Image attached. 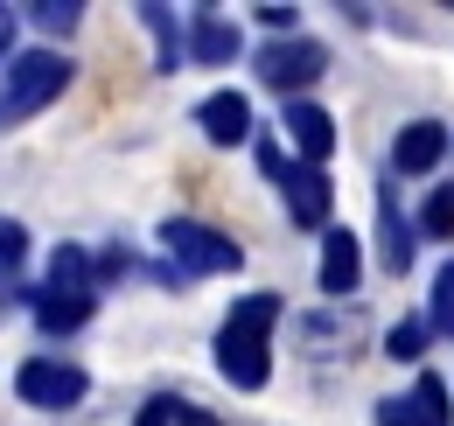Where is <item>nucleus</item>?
Returning a JSON list of instances; mask_svg holds the SVG:
<instances>
[{
  "instance_id": "obj_1",
  "label": "nucleus",
  "mask_w": 454,
  "mask_h": 426,
  "mask_svg": "<svg viewBox=\"0 0 454 426\" xmlns=\"http://www.w3.org/2000/svg\"><path fill=\"white\" fill-rule=\"evenodd\" d=\"M280 308H286L280 294H245L217 328V371L238 391H259L273 377V321H280Z\"/></svg>"
},
{
  "instance_id": "obj_2",
  "label": "nucleus",
  "mask_w": 454,
  "mask_h": 426,
  "mask_svg": "<svg viewBox=\"0 0 454 426\" xmlns=\"http://www.w3.org/2000/svg\"><path fill=\"white\" fill-rule=\"evenodd\" d=\"M70 56L57 50H21L7 56V70H0V126H21V119H35V112L63 99V84H70Z\"/></svg>"
},
{
  "instance_id": "obj_3",
  "label": "nucleus",
  "mask_w": 454,
  "mask_h": 426,
  "mask_svg": "<svg viewBox=\"0 0 454 426\" xmlns=\"http://www.w3.org/2000/svg\"><path fill=\"white\" fill-rule=\"evenodd\" d=\"M161 252L175 259V272H238L245 266V252L231 245L224 231H210L196 217H168L161 224Z\"/></svg>"
},
{
  "instance_id": "obj_4",
  "label": "nucleus",
  "mask_w": 454,
  "mask_h": 426,
  "mask_svg": "<svg viewBox=\"0 0 454 426\" xmlns=\"http://www.w3.org/2000/svg\"><path fill=\"white\" fill-rule=\"evenodd\" d=\"M84 391H91V377L63 357H28L14 371V398L35 406V413H70V406H84Z\"/></svg>"
},
{
  "instance_id": "obj_5",
  "label": "nucleus",
  "mask_w": 454,
  "mask_h": 426,
  "mask_svg": "<svg viewBox=\"0 0 454 426\" xmlns=\"http://www.w3.org/2000/svg\"><path fill=\"white\" fill-rule=\"evenodd\" d=\"M322 70H329V50L308 36H280L259 50V84H273V91H308Z\"/></svg>"
},
{
  "instance_id": "obj_6",
  "label": "nucleus",
  "mask_w": 454,
  "mask_h": 426,
  "mask_svg": "<svg viewBox=\"0 0 454 426\" xmlns=\"http://www.w3.org/2000/svg\"><path fill=\"white\" fill-rule=\"evenodd\" d=\"M280 196H286V217H294L301 231H329L336 189H329V175H322V168H308V161H286V175H280Z\"/></svg>"
},
{
  "instance_id": "obj_7",
  "label": "nucleus",
  "mask_w": 454,
  "mask_h": 426,
  "mask_svg": "<svg viewBox=\"0 0 454 426\" xmlns=\"http://www.w3.org/2000/svg\"><path fill=\"white\" fill-rule=\"evenodd\" d=\"M448 126L441 119H412V126H398L392 140V175H434L441 161H448Z\"/></svg>"
},
{
  "instance_id": "obj_8",
  "label": "nucleus",
  "mask_w": 454,
  "mask_h": 426,
  "mask_svg": "<svg viewBox=\"0 0 454 426\" xmlns=\"http://www.w3.org/2000/svg\"><path fill=\"white\" fill-rule=\"evenodd\" d=\"M280 126H286V140L301 147L308 168H322V161L336 154V119L315 106V99H286V119H280Z\"/></svg>"
},
{
  "instance_id": "obj_9",
  "label": "nucleus",
  "mask_w": 454,
  "mask_h": 426,
  "mask_svg": "<svg viewBox=\"0 0 454 426\" xmlns=\"http://www.w3.org/2000/svg\"><path fill=\"white\" fill-rule=\"evenodd\" d=\"M196 126H203L210 147H238V140L252 133V99H245V91H210V99L196 106Z\"/></svg>"
},
{
  "instance_id": "obj_10",
  "label": "nucleus",
  "mask_w": 454,
  "mask_h": 426,
  "mask_svg": "<svg viewBox=\"0 0 454 426\" xmlns=\"http://www.w3.org/2000/svg\"><path fill=\"white\" fill-rule=\"evenodd\" d=\"M356 280H364V245H356V231H329L322 238V294H356Z\"/></svg>"
},
{
  "instance_id": "obj_11",
  "label": "nucleus",
  "mask_w": 454,
  "mask_h": 426,
  "mask_svg": "<svg viewBox=\"0 0 454 426\" xmlns=\"http://www.w3.org/2000/svg\"><path fill=\"white\" fill-rule=\"evenodd\" d=\"M378 238H385V245H378V252H385V272H405V266H412L419 238H412V224L398 217V196H392V182L378 189Z\"/></svg>"
},
{
  "instance_id": "obj_12",
  "label": "nucleus",
  "mask_w": 454,
  "mask_h": 426,
  "mask_svg": "<svg viewBox=\"0 0 454 426\" xmlns=\"http://www.w3.org/2000/svg\"><path fill=\"white\" fill-rule=\"evenodd\" d=\"M189 56H196V63H231V56H238V28H231L217 7H196V28H189Z\"/></svg>"
},
{
  "instance_id": "obj_13",
  "label": "nucleus",
  "mask_w": 454,
  "mask_h": 426,
  "mask_svg": "<svg viewBox=\"0 0 454 426\" xmlns=\"http://www.w3.org/2000/svg\"><path fill=\"white\" fill-rule=\"evenodd\" d=\"M91 301H98V294H35V321H43V335H70V328H84V321H91Z\"/></svg>"
},
{
  "instance_id": "obj_14",
  "label": "nucleus",
  "mask_w": 454,
  "mask_h": 426,
  "mask_svg": "<svg viewBox=\"0 0 454 426\" xmlns=\"http://www.w3.org/2000/svg\"><path fill=\"white\" fill-rule=\"evenodd\" d=\"M405 413H412V426H454V406H448V377L419 371V384L405 391Z\"/></svg>"
},
{
  "instance_id": "obj_15",
  "label": "nucleus",
  "mask_w": 454,
  "mask_h": 426,
  "mask_svg": "<svg viewBox=\"0 0 454 426\" xmlns=\"http://www.w3.org/2000/svg\"><path fill=\"white\" fill-rule=\"evenodd\" d=\"M43 294H91V252L63 245L57 259H50V287H43Z\"/></svg>"
},
{
  "instance_id": "obj_16",
  "label": "nucleus",
  "mask_w": 454,
  "mask_h": 426,
  "mask_svg": "<svg viewBox=\"0 0 454 426\" xmlns=\"http://www.w3.org/2000/svg\"><path fill=\"white\" fill-rule=\"evenodd\" d=\"M427 328L454 343V259H448L441 272H434V308H427Z\"/></svg>"
},
{
  "instance_id": "obj_17",
  "label": "nucleus",
  "mask_w": 454,
  "mask_h": 426,
  "mask_svg": "<svg viewBox=\"0 0 454 426\" xmlns=\"http://www.w3.org/2000/svg\"><path fill=\"white\" fill-rule=\"evenodd\" d=\"M21 14H28V21L43 28V36H70L84 7H77V0H35V7H21Z\"/></svg>"
},
{
  "instance_id": "obj_18",
  "label": "nucleus",
  "mask_w": 454,
  "mask_h": 426,
  "mask_svg": "<svg viewBox=\"0 0 454 426\" xmlns=\"http://www.w3.org/2000/svg\"><path fill=\"white\" fill-rule=\"evenodd\" d=\"M140 21H147V36L161 43V70H175V56L189 50V43L175 36V14H168V7H140Z\"/></svg>"
},
{
  "instance_id": "obj_19",
  "label": "nucleus",
  "mask_w": 454,
  "mask_h": 426,
  "mask_svg": "<svg viewBox=\"0 0 454 426\" xmlns=\"http://www.w3.org/2000/svg\"><path fill=\"white\" fill-rule=\"evenodd\" d=\"M419 231H427V238H454V182H441V189L427 196V210H419Z\"/></svg>"
},
{
  "instance_id": "obj_20",
  "label": "nucleus",
  "mask_w": 454,
  "mask_h": 426,
  "mask_svg": "<svg viewBox=\"0 0 454 426\" xmlns=\"http://www.w3.org/2000/svg\"><path fill=\"white\" fill-rule=\"evenodd\" d=\"M427 335H434L427 321H398L392 335H385V357H398V364H412V357L427 350Z\"/></svg>"
},
{
  "instance_id": "obj_21",
  "label": "nucleus",
  "mask_w": 454,
  "mask_h": 426,
  "mask_svg": "<svg viewBox=\"0 0 454 426\" xmlns=\"http://www.w3.org/2000/svg\"><path fill=\"white\" fill-rule=\"evenodd\" d=\"M21 259H28V231L21 224H0V272H14Z\"/></svg>"
},
{
  "instance_id": "obj_22",
  "label": "nucleus",
  "mask_w": 454,
  "mask_h": 426,
  "mask_svg": "<svg viewBox=\"0 0 454 426\" xmlns=\"http://www.w3.org/2000/svg\"><path fill=\"white\" fill-rule=\"evenodd\" d=\"M175 406H182V398L161 391V398H147V406H140V420H133V426H175Z\"/></svg>"
},
{
  "instance_id": "obj_23",
  "label": "nucleus",
  "mask_w": 454,
  "mask_h": 426,
  "mask_svg": "<svg viewBox=\"0 0 454 426\" xmlns=\"http://www.w3.org/2000/svg\"><path fill=\"white\" fill-rule=\"evenodd\" d=\"M252 14H259L273 36H294V7H252Z\"/></svg>"
},
{
  "instance_id": "obj_24",
  "label": "nucleus",
  "mask_w": 454,
  "mask_h": 426,
  "mask_svg": "<svg viewBox=\"0 0 454 426\" xmlns=\"http://www.w3.org/2000/svg\"><path fill=\"white\" fill-rule=\"evenodd\" d=\"M14 21H21V7L0 0V56H14Z\"/></svg>"
},
{
  "instance_id": "obj_25",
  "label": "nucleus",
  "mask_w": 454,
  "mask_h": 426,
  "mask_svg": "<svg viewBox=\"0 0 454 426\" xmlns=\"http://www.w3.org/2000/svg\"><path fill=\"white\" fill-rule=\"evenodd\" d=\"M175 426H217V413H203V406L182 398V406H175Z\"/></svg>"
}]
</instances>
